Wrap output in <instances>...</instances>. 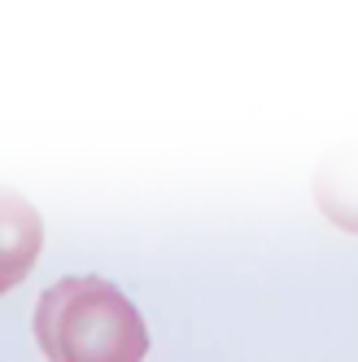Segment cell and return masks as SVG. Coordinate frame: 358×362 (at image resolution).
<instances>
[{"mask_svg":"<svg viewBox=\"0 0 358 362\" xmlns=\"http://www.w3.org/2000/svg\"><path fill=\"white\" fill-rule=\"evenodd\" d=\"M31 327L48 362H144L149 354L136 301L100 275H66L44 288Z\"/></svg>","mask_w":358,"mask_h":362,"instance_id":"1","label":"cell"},{"mask_svg":"<svg viewBox=\"0 0 358 362\" xmlns=\"http://www.w3.org/2000/svg\"><path fill=\"white\" fill-rule=\"evenodd\" d=\"M44 245V218L18 188L0 184V297L31 275Z\"/></svg>","mask_w":358,"mask_h":362,"instance_id":"2","label":"cell"}]
</instances>
